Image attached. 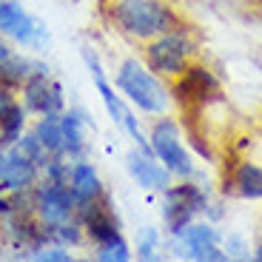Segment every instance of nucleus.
Wrapping results in <instances>:
<instances>
[{
  "mask_svg": "<svg viewBox=\"0 0 262 262\" xmlns=\"http://www.w3.org/2000/svg\"><path fill=\"white\" fill-rule=\"evenodd\" d=\"M92 128V117L83 112V108H66L60 114V131H63V148L69 160H83L85 148H89V140H85V131Z\"/></svg>",
  "mask_w": 262,
  "mask_h": 262,
  "instance_id": "obj_15",
  "label": "nucleus"
},
{
  "mask_svg": "<svg viewBox=\"0 0 262 262\" xmlns=\"http://www.w3.org/2000/svg\"><path fill=\"white\" fill-rule=\"evenodd\" d=\"M26 120H29V112L23 103H12L6 112L0 114V148L17 145V140L26 131Z\"/></svg>",
  "mask_w": 262,
  "mask_h": 262,
  "instance_id": "obj_19",
  "label": "nucleus"
},
{
  "mask_svg": "<svg viewBox=\"0 0 262 262\" xmlns=\"http://www.w3.org/2000/svg\"><path fill=\"white\" fill-rule=\"evenodd\" d=\"M205 208H208V194L203 185H194L185 180V183L168 185L163 191V225L171 236H177L194 220V214Z\"/></svg>",
  "mask_w": 262,
  "mask_h": 262,
  "instance_id": "obj_6",
  "label": "nucleus"
},
{
  "mask_svg": "<svg viewBox=\"0 0 262 262\" xmlns=\"http://www.w3.org/2000/svg\"><path fill=\"white\" fill-rule=\"evenodd\" d=\"M29 259H37V262H72L74 256L69 254V248H63V245L49 243V245H43V248L32 251V254H29Z\"/></svg>",
  "mask_w": 262,
  "mask_h": 262,
  "instance_id": "obj_24",
  "label": "nucleus"
},
{
  "mask_svg": "<svg viewBox=\"0 0 262 262\" xmlns=\"http://www.w3.org/2000/svg\"><path fill=\"white\" fill-rule=\"evenodd\" d=\"M34 134L43 143V148L49 151V157H66L63 148V131H60V114H49V117H40L34 123Z\"/></svg>",
  "mask_w": 262,
  "mask_h": 262,
  "instance_id": "obj_20",
  "label": "nucleus"
},
{
  "mask_svg": "<svg viewBox=\"0 0 262 262\" xmlns=\"http://www.w3.org/2000/svg\"><path fill=\"white\" fill-rule=\"evenodd\" d=\"M177 239L191 259H208V262H225L228 259V254L220 248V234L214 231V225L188 223L177 234Z\"/></svg>",
  "mask_w": 262,
  "mask_h": 262,
  "instance_id": "obj_13",
  "label": "nucleus"
},
{
  "mask_svg": "<svg viewBox=\"0 0 262 262\" xmlns=\"http://www.w3.org/2000/svg\"><path fill=\"white\" fill-rule=\"evenodd\" d=\"M74 216L83 225L85 239H92L94 245L112 243V239L123 236L120 234V220L112 208V196L108 194L97 196V200H89V203H77V214Z\"/></svg>",
  "mask_w": 262,
  "mask_h": 262,
  "instance_id": "obj_10",
  "label": "nucleus"
},
{
  "mask_svg": "<svg viewBox=\"0 0 262 262\" xmlns=\"http://www.w3.org/2000/svg\"><path fill=\"white\" fill-rule=\"evenodd\" d=\"M160 251V231L157 228H140L137 231V256L140 259H154Z\"/></svg>",
  "mask_w": 262,
  "mask_h": 262,
  "instance_id": "obj_23",
  "label": "nucleus"
},
{
  "mask_svg": "<svg viewBox=\"0 0 262 262\" xmlns=\"http://www.w3.org/2000/svg\"><path fill=\"white\" fill-rule=\"evenodd\" d=\"M125 168H128V174L134 177V183L145 191H165L171 185V177H174L151 151H143V148L128 151Z\"/></svg>",
  "mask_w": 262,
  "mask_h": 262,
  "instance_id": "obj_14",
  "label": "nucleus"
},
{
  "mask_svg": "<svg viewBox=\"0 0 262 262\" xmlns=\"http://www.w3.org/2000/svg\"><path fill=\"white\" fill-rule=\"evenodd\" d=\"M74 214H77V200H74L69 185L37 180V185H34V216L40 223L52 228V225L74 220Z\"/></svg>",
  "mask_w": 262,
  "mask_h": 262,
  "instance_id": "obj_8",
  "label": "nucleus"
},
{
  "mask_svg": "<svg viewBox=\"0 0 262 262\" xmlns=\"http://www.w3.org/2000/svg\"><path fill=\"white\" fill-rule=\"evenodd\" d=\"M20 92H23V105H26L29 114L49 117V114H63L66 112L63 85L49 74V69L34 72L26 83L20 85Z\"/></svg>",
  "mask_w": 262,
  "mask_h": 262,
  "instance_id": "obj_9",
  "label": "nucleus"
},
{
  "mask_svg": "<svg viewBox=\"0 0 262 262\" xmlns=\"http://www.w3.org/2000/svg\"><path fill=\"white\" fill-rule=\"evenodd\" d=\"M251 256H254L256 262H262V245H259V248H256V251H254V254H251Z\"/></svg>",
  "mask_w": 262,
  "mask_h": 262,
  "instance_id": "obj_26",
  "label": "nucleus"
},
{
  "mask_svg": "<svg viewBox=\"0 0 262 262\" xmlns=\"http://www.w3.org/2000/svg\"><path fill=\"white\" fill-rule=\"evenodd\" d=\"M72 3H80V0H72Z\"/></svg>",
  "mask_w": 262,
  "mask_h": 262,
  "instance_id": "obj_29",
  "label": "nucleus"
},
{
  "mask_svg": "<svg viewBox=\"0 0 262 262\" xmlns=\"http://www.w3.org/2000/svg\"><path fill=\"white\" fill-rule=\"evenodd\" d=\"M0 34L17 43L20 49H32L37 54L46 52L52 40L49 29L14 0H0Z\"/></svg>",
  "mask_w": 262,
  "mask_h": 262,
  "instance_id": "obj_5",
  "label": "nucleus"
},
{
  "mask_svg": "<svg viewBox=\"0 0 262 262\" xmlns=\"http://www.w3.org/2000/svg\"><path fill=\"white\" fill-rule=\"evenodd\" d=\"M225 191H236L245 200H262V165L236 163L231 177L225 180Z\"/></svg>",
  "mask_w": 262,
  "mask_h": 262,
  "instance_id": "obj_17",
  "label": "nucleus"
},
{
  "mask_svg": "<svg viewBox=\"0 0 262 262\" xmlns=\"http://www.w3.org/2000/svg\"><path fill=\"white\" fill-rule=\"evenodd\" d=\"M43 69H49V66L23 52H14L12 57H6L0 63V83L9 85V89H20L34 72H43Z\"/></svg>",
  "mask_w": 262,
  "mask_h": 262,
  "instance_id": "obj_18",
  "label": "nucleus"
},
{
  "mask_svg": "<svg viewBox=\"0 0 262 262\" xmlns=\"http://www.w3.org/2000/svg\"><path fill=\"white\" fill-rule=\"evenodd\" d=\"M194 40L183 26L171 29V32L151 37L145 46V66L160 77H180L188 69V60L194 54Z\"/></svg>",
  "mask_w": 262,
  "mask_h": 262,
  "instance_id": "obj_3",
  "label": "nucleus"
},
{
  "mask_svg": "<svg viewBox=\"0 0 262 262\" xmlns=\"http://www.w3.org/2000/svg\"><path fill=\"white\" fill-rule=\"evenodd\" d=\"M105 6L114 26L134 40H151L183 26L174 9L163 0H108Z\"/></svg>",
  "mask_w": 262,
  "mask_h": 262,
  "instance_id": "obj_1",
  "label": "nucleus"
},
{
  "mask_svg": "<svg viewBox=\"0 0 262 262\" xmlns=\"http://www.w3.org/2000/svg\"><path fill=\"white\" fill-rule=\"evenodd\" d=\"M94 259L97 262H128L131 259V245L125 243L123 236H117L112 243L94 245Z\"/></svg>",
  "mask_w": 262,
  "mask_h": 262,
  "instance_id": "obj_22",
  "label": "nucleus"
},
{
  "mask_svg": "<svg viewBox=\"0 0 262 262\" xmlns=\"http://www.w3.org/2000/svg\"><path fill=\"white\" fill-rule=\"evenodd\" d=\"M3 245H6V239H3V231H0V254H3Z\"/></svg>",
  "mask_w": 262,
  "mask_h": 262,
  "instance_id": "obj_27",
  "label": "nucleus"
},
{
  "mask_svg": "<svg viewBox=\"0 0 262 262\" xmlns=\"http://www.w3.org/2000/svg\"><path fill=\"white\" fill-rule=\"evenodd\" d=\"M40 180V168L34 160H29L17 145L0 148V191L17 194V191L34 188Z\"/></svg>",
  "mask_w": 262,
  "mask_h": 262,
  "instance_id": "obj_12",
  "label": "nucleus"
},
{
  "mask_svg": "<svg viewBox=\"0 0 262 262\" xmlns=\"http://www.w3.org/2000/svg\"><path fill=\"white\" fill-rule=\"evenodd\" d=\"M69 188H72L74 200L77 203H89V200H97L105 194V185L100 180L97 168H94L89 160H72V174H69Z\"/></svg>",
  "mask_w": 262,
  "mask_h": 262,
  "instance_id": "obj_16",
  "label": "nucleus"
},
{
  "mask_svg": "<svg viewBox=\"0 0 262 262\" xmlns=\"http://www.w3.org/2000/svg\"><path fill=\"white\" fill-rule=\"evenodd\" d=\"M148 145H151V154L165 165V168L180 180H191L194 177V160H191L188 148L183 145L180 140V125L174 120L163 117L154 128H151V137H148Z\"/></svg>",
  "mask_w": 262,
  "mask_h": 262,
  "instance_id": "obj_7",
  "label": "nucleus"
},
{
  "mask_svg": "<svg viewBox=\"0 0 262 262\" xmlns=\"http://www.w3.org/2000/svg\"><path fill=\"white\" fill-rule=\"evenodd\" d=\"M100 3H103V6H105V3H108V0H100Z\"/></svg>",
  "mask_w": 262,
  "mask_h": 262,
  "instance_id": "obj_28",
  "label": "nucleus"
},
{
  "mask_svg": "<svg viewBox=\"0 0 262 262\" xmlns=\"http://www.w3.org/2000/svg\"><path fill=\"white\" fill-rule=\"evenodd\" d=\"M117 92L128 97L131 105H137L145 114H165L171 105L168 89L157 80V74L151 72L148 66H143L137 57H128L120 63L117 77H114Z\"/></svg>",
  "mask_w": 262,
  "mask_h": 262,
  "instance_id": "obj_2",
  "label": "nucleus"
},
{
  "mask_svg": "<svg viewBox=\"0 0 262 262\" xmlns=\"http://www.w3.org/2000/svg\"><path fill=\"white\" fill-rule=\"evenodd\" d=\"M174 94H177V103L194 114L196 108H205L211 100L220 97V83L205 66H188L177 77Z\"/></svg>",
  "mask_w": 262,
  "mask_h": 262,
  "instance_id": "obj_11",
  "label": "nucleus"
},
{
  "mask_svg": "<svg viewBox=\"0 0 262 262\" xmlns=\"http://www.w3.org/2000/svg\"><path fill=\"white\" fill-rule=\"evenodd\" d=\"M14 89H9V85H3V83H0V114H3V112H6V108H9V105H12L14 103Z\"/></svg>",
  "mask_w": 262,
  "mask_h": 262,
  "instance_id": "obj_25",
  "label": "nucleus"
},
{
  "mask_svg": "<svg viewBox=\"0 0 262 262\" xmlns=\"http://www.w3.org/2000/svg\"><path fill=\"white\" fill-rule=\"evenodd\" d=\"M49 231V243L54 245H63V248H77V245L85 243V231L83 225H80V220L74 216V220H69V223H60V225H52Z\"/></svg>",
  "mask_w": 262,
  "mask_h": 262,
  "instance_id": "obj_21",
  "label": "nucleus"
},
{
  "mask_svg": "<svg viewBox=\"0 0 262 262\" xmlns=\"http://www.w3.org/2000/svg\"><path fill=\"white\" fill-rule=\"evenodd\" d=\"M83 60H85V69L92 72V80H94V85H97V94H100V100H103L108 117L114 120V125H117L120 131H125V134H128L134 143H137V148L151 151L148 137L143 134L137 117H134V114H131V108L123 103V97L114 92V85L105 80V72H103V63H100L97 52H94V49H83Z\"/></svg>",
  "mask_w": 262,
  "mask_h": 262,
  "instance_id": "obj_4",
  "label": "nucleus"
}]
</instances>
